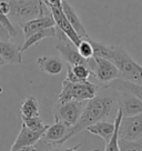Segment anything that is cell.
Here are the masks:
<instances>
[{"mask_svg":"<svg viewBox=\"0 0 142 151\" xmlns=\"http://www.w3.org/2000/svg\"><path fill=\"white\" fill-rule=\"evenodd\" d=\"M71 70L79 81L88 80L91 76H93L90 68L85 65H73V66H71Z\"/></svg>","mask_w":142,"mask_h":151,"instance_id":"22","label":"cell"},{"mask_svg":"<svg viewBox=\"0 0 142 151\" xmlns=\"http://www.w3.org/2000/svg\"><path fill=\"white\" fill-rule=\"evenodd\" d=\"M0 56L6 61V63L11 65H20L22 63V52L20 47L9 40H0Z\"/></svg>","mask_w":142,"mask_h":151,"instance_id":"13","label":"cell"},{"mask_svg":"<svg viewBox=\"0 0 142 151\" xmlns=\"http://www.w3.org/2000/svg\"><path fill=\"white\" fill-rule=\"evenodd\" d=\"M85 104L87 101H77V100H71L63 104L56 102L53 106L55 120L62 121L68 127H72L80 118Z\"/></svg>","mask_w":142,"mask_h":151,"instance_id":"5","label":"cell"},{"mask_svg":"<svg viewBox=\"0 0 142 151\" xmlns=\"http://www.w3.org/2000/svg\"><path fill=\"white\" fill-rule=\"evenodd\" d=\"M104 87L109 88V89L117 90V91H128V92H131L134 96H137L140 100H142V85L133 83V82L118 78V79H114L113 81L104 85Z\"/></svg>","mask_w":142,"mask_h":151,"instance_id":"17","label":"cell"},{"mask_svg":"<svg viewBox=\"0 0 142 151\" xmlns=\"http://www.w3.org/2000/svg\"><path fill=\"white\" fill-rule=\"evenodd\" d=\"M0 9L2 10V12L5 14H9V11H10V6H9V2L7 1V0H1L0 1Z\"/></svg>","mask_w":142,"mask_h":151,"instance_id":"30","label":"cell"},{"mask_svg":"<svg viewBox=\"0 0 142 151\" xmlns=\"http://www.w3.org/2000/svg\"><path fill=\"white\" fill-rule=\"evenodd\" d=\"M39 112H40V107L38 100L32 96L27 97L21 104L20 107L21 117H37L39 116Z\"/></svg>","mask_w":142,"mask_h":151,"instance_id":"19","label":"cell"},{"mask_svg":"<svg viewBox=\"0 0 142 151\" xmlns=\"http://www.w3.org/2000/svg\"><path fill=\"white\" fill-rule=\"evenodd\" d=\"M117 104H118L113 98V96L105 93L99 94V92H98L95 97L87 101L85 108H83V111H82L80 118L77 121L76 124H73L72 127L69 128L66 136L53 146L65 145L67 141H69L70 139L76 137L77 134H79L82 130H85L89 126L98 122V121L105 120L108 117H110V114L112 113L114 107Z\"/></svg>","mask_w":142,"mask_h":151,"instance_id":"1","label":"cell"},{"mask_svg":"<svg viewBox=\"0 0 142 151\" xmlns=\"http://www.w3.org/2000/svg\"><path fill=\"white\" fill-rule=\"evenodd\" d=\"M10 151H38V147L36 145L33 146H28V147H22L19 149H16V150H10Z\"/></svg>","mask_w":142,"mask_h":151,"instance_id":"31","label":"cell"},{"mask_svg":"<svg viewBox=\"0 0 142 151\" xmlns=\"http://www.w3.org/2000/svg\"><path fill=\"white\" fill-rule=\"evenodd\" d=\"M43 2L46 4V6L49 8L51 7H59V6H62V0H43Z\"/></svg>","mask_w":142,"mask_h":151,"instance_id":"29","label":"cell"},{"mask_svg":"<svg viewBox=\"0 0 142 151\" xmlns=\"http://www.w3.org/2000/svg\"><path fill=\"white\" fill-rule=\"evenodd\" d=\"M123 112L120 108H118L117 113H115V118H114V123H115V129L112 134V137L109 141L105 143V148L104 151H120L119 148V128H120V123L122 120Z\"/></svg>","mask_w":142,"mask_h":151,"instance_id":"20","label":"cell"},{"mask_svg":"<svg viewBox=\"0 0 142 151\" xmlns=\"http://www.w3.org/2000/svg\"><path fill=\"white\" fill-rule=\"evenodd\" d=\"M82 147L81 143H78L73 147H63V145H60V146H48L47 151H80V148ZM89 151H100L99 149H93V150H89Z\"/></svg>","mask_w":142,"mask_h":151,"instance_id":"26","label":"cell"},{"mask_svg":"<svg viewBox=\"0 0 142 151\" xmlns=\"http://www.w3.org/2000/svg\"><path fill=\"white\" fill-rule=\"evenodd\" d=\"M69 128L70 127H68L66 123H63L62 121L55 120L53 124L48 126L44 133L42 134V138L40 139V141L47 146H53L66 136Z\"/></svg>","mask_w":142,"mask_h":151,"instance_id":"12","label":"cell"},{"mask_svg":"<svg viewBox=\"0 0 142 151\" xmlns=\"http://www.w3.org/2000/svg\"><path fill=\"white\" fill-rule=\"evenodd\" d=\"M44 131H46V130L33 131L31 129L27 128L24 123H22V124H21L20 132L18 133L16 140H14V142L12 143L10 150H16V149H19V148H22V147L37 145V143L40 141V139L42 138V134L44 133Z\"/></svg>","mask_w":142,"mask_h":151,"instance_id":"11","label":"cell"},{"mask_svg":"<svg viewBox=\"0 0 142 151\" xmlns=\"http://www.w3.org/2000/svg\"><path fill=\"white\" fill-rule=\"evenodd\" d=\"M119 138L126 140L142 139V113L129 117L123 116L119 128Z\"/></svg>","mask_w":142,"mask_h":151,"instance_id":"7","label":"cell"},{"mask_svg":"<svg viewBox=\"0 0 142 151\" xmlns=\"http://www.w3.org/2000/svg\"><path fill=\"white\" fill-rule=\"evenodd\" d=\"M9 2L10 20L21 24L31 19L44 16L48 7L42 0H7Z\"/></svg>","mask_w":142,"mask_h":151,"instance_id":"3","label":"cell"},{"mask_svg":"<svg viewBox=\"0 0 142 151\" xmlns=\"http://www.w3.org/2000/svg\"><path fill=\"white\" fill-rule=\"evenodd\" d=\"M117 91V90H115ZM118 92L119 108L122 110L123 116H136L142 113V100L128 91H117Z\"/></svg>","mask_w":142,"mask_h":151,"instance_id":"9","label":"cell"},{"mask_svg":"<svg viewBox=\"0 0 142 151\" xmlns=\"http://www.w3.org/2000/svg\"><path fill=\"white\" fill-rule=\"evenodd\" d=\"M0 22L7 28V30H8L10 32V35H11V37H12V36H16V29H14V24L11 22V20H10L9 17H8L7 14H5L2 12L1 9H0Z\"/></svg>","mask_w":142,"mask_h":151,"instance_id":"27","label":"cell"},{"mask_svg":"<svg viewBox=\"0 0 142 151\" xmlns=\"http://www.w3.org/2000/svg\"><path fill=\"white\" fill-rule=\"evenodd\" d=\"M5 65H6V61L2 59V57L0 56V68H1V67H4Z\"/></svg>","mask_w":142,"mask_h":151,"instance_id":"32","label":"cell"},{"mask_svg":"<svg viewBox=\"0 0 142 151\" xmlns=\"http://www.w3.org/2000/svg\"><path fill=\"white\" fill-rule=\"evenodd\" d=\"M53 37H56V27H50V28L43 29V30H40V31L32 33L31 36H29L28 38L24 39V45L20 47L21 52L27 51L30 47H32L34 45H38L41 40L46 39V38H53Z\"/></svg>","mask_w":142,"mask_h":151,"instance_id":"18","label":"cell"},{"mask_svg":"<svg viewBox=\"0 0 142 151\" xmlns=\"http://www.w3.org/2000/svg\"><path fill=\"white\" fill-rule=\"evenodd\" d=\"M114 129H115V123L110 122V121H107V120H102V121H98V122L91 124L85 130L95 134V136H98V137L102 138L105 143L109 141L112 134L114 132Z\"/></svg>","mask_w":142,"mask_h":151,"instance_id":"16","label":"cell"},{"mask_svg":"<svg viewBox=\"0 0 142 151\" xmlns=\"http://www.w3.org/2000/svg\"><path fill=\"white\" fill-rule=\"evenodd\" d=\"M50 12H51L52 17L55 19V22H56V27L58 29H60L62 32L66 35L67 37L70 39L72 43L78 47V45L80 43L81 38L79 37V35L76 32V30L72 28L71 24L69 22V20L67 19L66 14L62 10V6L59 7H51L49 8Z\"/></svg>","mask_w":142,"mask_h":151,"instance_id":"8","label":"cell"},{"mask_svg":"<svg viewBox=\"0 0 142 151\" xmlns=\"http://www.w3.org/2000/svg\"><path fill=\"white\" fill-rule=\"evenodd\" d=\"M91 71L93 73V77L105 85L120 77L118 68L113 62L110 59L100 57H93V66Z\"/></svg>","mask_w":142,"mask_h":151,"instance_id":"6","label":"cell"},{"mask_svg":"<svg viewBox=\"0 0 142 151\" xmlns=\"http://www.w3.org/2000/svg\"><path fill=\"white\" fill-rule=\"evenodd\" d=\"M37 65L42 72L50 76L60 75L63 70V62L57 57H39L37 59Z\"/></svg>","mask_w":142,"mask_h":151,"instance_id":"15","label":"cell"},{"mask_svg":"<svg viewBox=\"0 0 142 151\" xmlns=\"http://www.w3.org/2000/svg\"><path fill=\"white\" fill-rule=\"evenodd\" d=\"M18 24L22 29L24 39L28 38L29 36H31L32 33L37 32V31L50 28V27H56V22H55V19H53L51 14H44L42 17L31 19V20H28V21H24V22Z\"/></svg>","mask_w":142,"mask_h":151,"instance_id":"10","label":"cell"},{"mask_svg":"<svg viewBox=\"0 0 142 151\" xmlns=\"http://www.w3.org/2000/svg\"><path fill=\"white\" fill-rule=\"evenodd\" d=\"M0 1H1V0H0Z\"/></svg>","mask_w":142,"mask_h":151,"instance_id":"33","label":"cell"},{"mask_svg":"<svg viewBox=\"0 0 142 151\" xmlns=\"http://www.w3.org/2000/svg\"><path fill=\"white\" fill-rule=\"evenodd\" d=\"M91 38H88V39H81L80 43L78 45V51L81 56L85 58V59H90L93 57V48H92V45H91L90 41Z\"/></svg>","mask_w":142,"mask_h":151,"instance_id":"25","label":"cell"},{"mask_svg":"<svg viewBox=\"0 0 142 151\" xmlns=\"http://www.w3.org/2000/svg\"><path fill=\"white\" fill-rule=\"evenodd\" d=\"M120 151H142V139L140 140H126L119 138Z\"/></svg>","mask_w":142,"mask_h":151,"instance_id":"23","label":"cell"},{"mask_svg":"<svg viewBox=\"0 0 142 151\" xmlns=\"http://www.w3.org/2000/svg\"><path fill=\"white\" fill-rule=\"evenodd\" d=\"M92 48H93V57H100V58H105L109 59L110 55V46H107L104 43L98 42L90 39Z\"/></svg>","mask_w":142,"mask_h":151,"instance_id":"24","label":"cell"},{"mask_svg":"<svg viewBox=\"0 0 142 151\" xmlns=\"http://www.w3.org/2000/svg\"><path fill=\"white\" fill-rule=\"evenodd\" d=\"M99 87L89 80L80 81V82H71V81L62 80L61 91L58 96L57 102L63 104L71 100L77 101H88L92 99L99 92Z\"/></svg>","mask_w":142,"mask_h":151,"instance_id":"4","label":"cell"},{"mask_svg":"<svg viewBox=\"0 0 142 151\" xmlns=\"http://www.w3.org/2000/svg\"><path fill=\"white\" fill-rule=\"evenodd\" d=\"M10 37H11L10 32L7 30V28H6L5 26L0 22V40H5V41H7V40H9Z\"/></svg>","mask_w":142,"mask_h":151,"instance_id":"28","label":"cell"},{"mask_svg":"<svg viewBox=\"0 0 142 151\" xmlns=\"http://www.w3.org/2000/svg\"><path fill=\"white\" fill-rule=\"evenodd\" d=\"M22 123L29 129H31L33 131H40V130H46L49 124L44 123L42 119L40 118V116L37 117H21Z\"/></svg>","mask_w":142,"mask_h":151,"instance_id":"21","label":"cell"},{"mask_svg":"<svg viewBox=\"0 0 142 151\" xmlns=\"http://www.w3.org/2000/svg\"><path fill=\"white\" fill-rule=\"evenodd\" d=\"M62 10H63V12L66 14L67 19L69 20V22L72 26V28L76 30V32L79 35V37L81 39H88V38H90V36L88 35L87 30H85V27L83 26L82 21H81L80 17L78 16L75 8L67 0H62Z\"/></svg>","mask_w":142,"mask_h":151,"instance_id":"14","label":"cell"},{"mask_svg":"<svg viewBox=\"0 0 142 151\" xmlns=\"http://www.w3.org/2000/svg\"><path fill=\"white\" fill-rule=\"evenodd\" d=\"M109 59L118 68L120 79L142 85V66L134 61L123 48L110 46Z\"/></svg>","mask_w":142,"mask_h":151,"instance_id":"2","label":"cell"}]
</instances>
